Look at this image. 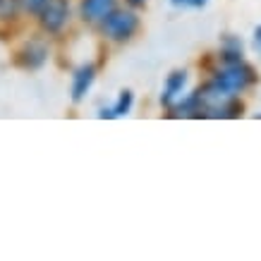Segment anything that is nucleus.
I'll return each mask as SVG.
<instances>
[{
  "label": "nucleus",
  "mask_w": 261,
  "mask_h": 261,
  "mask_svg": "<svg viewBox=\"0 0 261 261\" xmlns=\"http://www.w3.org/2000/svg\"><path fill=\"white\" fill-rule=\"evenodd\" d=\"M211 80L228 94H245L249 87L256 84V72H254L252 65H247L245 60H238V63H223L221 70L216 72Z\"/></svg>",
  "instance_id": "obj_2"
},
{
  "label": "nucleus",
  "mask_w": 261,
  "mask_h": 261,
  "mask_svg": "<svg viewBox=\"0 0 261 261\" xmlns=\"http://www.w3.org/2000/svg\"><path fill=\"white\" fill-rule=\"evenodd\" d=\"M115 8H118V0H80L77 17L89 27H98Z\"/></svg>",
  "instance_id": "obj_6"
},
{
  "label": "nucleus",
  "mask_w": 261,
  "mask_h": 261,
  "mask_svg": "<svg viewBox=\"0 0 261 261\" xmlns=\"http://www.w3.org/2000/svg\"><path fill=\"white\" fill-rule=\"evenodd\" d=\"M96 29L106 41L122 46V43H129L137 34L142 32V17H139V12L135 8H127V5L120 8L118 5Z\"/></svg>",
  "instance_id": "obj_1"
},
{
  "label": "nucleus",
  "mask_w": 261,
  "mask_h": 261,
  "mask_svg": "<svg viewBox=\"0 0 261 261\" xmlns=\"http://www.w3.org/2000/svg\"><path fill=\"white\" fill-rule=\"evenodd\" d=\"M34 19L43 36H60L72 22V3L70 0H48L46 8Z\"/></svg>",
  "instance_id": "obj_3"
},
{
  "label": "nucleus",
  "mask_w": 261,
  "mask_h": 261,
  "mask_svg": "<svg viewBox=\"0 0 261 261\" xmlns=\"http://www.w3.org/2000/svg\"><path fill=\"white\" fill-rule=\"evenodd\" d=\"M252 43H254V50L261 56V24L254 29V34H252Z\"/></svg>",
  "instance_id": "obj_11"
},
{
  "label": "nucleus",
  "mask_w": 261,
  "mask_h": 261,
  "mask_svg": "<svg viewBox=\"0 0 261 261\" xmlns=\"http://www.w3.org/2000/svg\"><path fill=\"white\" fill-rule=\"evenodd\" d=\"M206 5H208V0H190V5H187V8H206Z\"/></svg>",
  "instance_id": "obj_13"
},
{
  "label": "nucleus",
  "mask_w": 261,
  "mask_h": 261,
  "mask_svg": "<svg viewBox=\"0 0 261 261\" xmlns=\"http://www.w3.org/2000/svg\"><path fill=\"white\" fill-rule=\"evenodd\" d=\"M173 5H177V8H187L190 5V0H170Z\"/></svg>",
  "instance_id": "obj_14"
},
{
  "label": "nucleus",
  "mask_w": 261,
  "mask_h": 261,
  "mask_svg": "<svg viewBox=\"0 0 261 261\" xmlns=\"http://www.w3.org/2000/svg\"><path fill=\"white\" fill-rule=\"evenodd\" d=\"M48 43L39 36L34 39H27L22 41L19 46L15 48V56H12V65L17 70H24V72H36L41 70L43 65L48 63Z\"/></svg>",
  "instance_id": "obj_4"
},
{
  "label": "nucleus",
  "mask_w": 261,
  "mask_h": 261,
  "mask_svg": "<svg viewBox=\"0 0 261 261\" xmlns=\"http://www.w3.org/2000/svg\"><path fill=\"white\" fill-rule=\"evenodd\" d=\"M221 65L223 63H238V60H245V46L238 36L232 34H225L221 36Z\"/></svg>",
  "instance_id": "obj_9"
},
{
  "label": "nucleus",
  "mask_w": 261,
  "mask_h": 261,
  "mask_svg": "<svg viewBox=\"0 0 261 261\" xmlns=\"http://www.w3.org/2000/svg\"><path fill=\"white\" fill-rule=\"evenodd\" d=\"M132 106H135V94H132V89H122L118 94V98H115V103H113L111 108H103L101 113H98V118H122V115H127V113L132 111Z\"/></svg>",
  "instance_id": "obj_8"
},
{
  "label": "nucleus",
  "mask_w": 261,
  "mask_h": 261,
  "mask_svg": "<svg viewBox=\"0 0 261 261\" xmlns=\"http://www.w3.org/2000/svg\"><path fill=\"white\" fill-rule=\"evenodd\" d=\"M187 80H190V74L187 70H170V74L166 77L163 82V91H161V106H175V103L180 101L182 96H185V89H187Z\"/></svg>",
  "instance_id": "obj_7"
},
{
  "label": "nucleus",
  "mask_w": 261,
  "mask_h": 261,
  "mask_svg": "<svg viewBox=\"0 0 261 261\" xmlns=\"http://www.w3.org/2000/svg\"><path fill=\"white\" fill-rule=\"evenodd\" d=\"M122 3H125L127 8H135V10H139V8H144V5H146L149 0H122Z\"/></svg>",
  "instance_id": "obj_12"
},
{
  "label": "nucleus",
  "mask_w": 261,
  "mask_h": 261,
  "mask_svg": "<svg viewBox=\"0 0 261 261\" xmlns=\"http://www.w3.org/2000/svg\"><path fill=\"white\" fill-rule=\"evenodd\" d=\"M19 3V10H22L24 17H36L41 10L46 8L48 0H17Z\"/></svg>",
  "instance_id": "obj_10"
},
{
  "label": "nucleus",
  "mask_w": 261,
  "mask_h": 261,
  "mask_svg": "<svg viewBox=\"0 0 261 261\" xmlns=\"http://www.w3.org/2000/svg\"><path fill=\"white\" fill-rule=\"evenodd\" d=\"M98 74V67L94 63H82L77 70L72 72V82H70V98L72 103H82L87 98V94L91 91Z\"/></svg>",
  "instance_id": "obj_5"
}]
</instances>
